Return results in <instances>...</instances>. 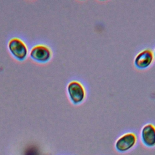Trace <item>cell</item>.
Wrapping results in <instances>:
<instances>
[{
	"mask_svg": "<svg viewBox=\"0 0 155 155\" xmlns=\"http://www.w3.org/2000/svg\"><path fill=\"white\" fill-rule=\"evenodd\" d=\"M8 47L12 53L18 59H23L27 55V50L25 44L19 39L14 38L10 41Z\"/></svg>",
	"mask_w": 155,
	"mask_h": 155,
	"instance_id": "5b68a950",
	"label": "cell"
},
{
	"mask_svg": "<svg viewBox=\"0 0 155 155\" xmlns=\"http://www.w3.org/2000/svg\"><path fill=\"white\" fill-rule=\"evenodd\" d=\"M67 92L71 101L76 105L82 103L86 95L84 85L78 81H72L68 83Z\"/></svg>",
	"mask_w": 155,
	"mask_h": 155,
	"instance_id": "6da1fadb",
	"label": "cell"
},
{
	"mask_svg": "<svg viewBox=\"0 0 155 155\" xmlns=\"http://www.w3.org/2000/svg\"><path fill=\"white\" fill-rule=\"evenodd\" d=\"M137 142V136L133 132L126 133L120 136L116 141V150L120 153L129 151L134 147Z\"/></svg>",
	"mask_w": 155,
	"mask_h": 155,
	"instance_id": "7a4b0ae2",
	"label": "cell"
},
{
	"mask_svg": "<svg viewBox=\"0 0 155 155\" xmlns=\"http://www.w3.org/2000/svg\"><path fill=\"white\" fill-rule=\"evenodd\" d=\"M154 58L152 50L149 48H145L136 54L134 59V64L137 68L145 69L153 63Z\"/></svg>",
	"mask_w": 155,
	"mask_h": 155,
	"instance_id": "3957f363",
	"label": "cell"
},
{
	"mask_svg": "<svg viewBox=\"0 0 155 155\" xmlns=\"http://www.w3.org/2000/svg\"><path fill=\"white\" fill-rule=\"evenodd\" d=\"M153 54H154V56L155 57V49H154V51H153Z\"/></svg>",
	"mask_w": 155,
	"mask_h": 155,
	"instance_id": "52a82bcc",
	"label": "cell"
},
{
	"mask_svg": "<svg viewBox=\"0 0 155 155\" xmlns=\"http://www.w3.org/2000/svg\"><path fill=\"white\" fill-rule=\"evenodd\" d=\"M141 140L147 147H155V125L153 124H145L141 130Z\"/></svg>",
	"mask_w": 155,
	"mask_h": 155,
	"instance_id": "277c9868",
	"label": "cell"
},
{
	"mask_svg": "<svg viewBox=\"0 0 155 155\" xmlns=\"http://www.w3.org/2000/svg\"><path fill=\"white\" fill-rule=\"evenodd\" d=\"M30 56L35 60L44 62L47 61L50 59L51 52L50 50L45 46L37 45L31 50Z\"/></svg>",
	"mask_w": 155,
	"mask_h": 155,
	"instance_id": "8992f818",
	"label": "cell"
}]
</instances>
